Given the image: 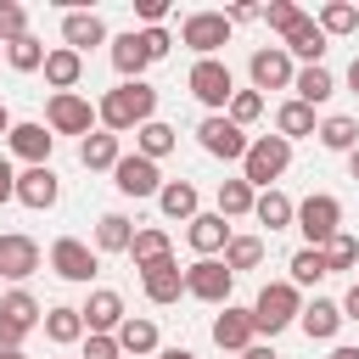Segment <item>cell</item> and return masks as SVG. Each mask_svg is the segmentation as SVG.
Masks as SVG:
<instances>
[{"label":"cell","mask_w":359,"mask_h":359,"mask_svg":"<svg viewBox=\"0 0 359 359\" xmlns=\"http://www.w3.org/2000/svg\"><path fill=\"white\" fill-rule=\"evenodd\" d=\"M95 112H101V123H107L112 135L140 129V123H151V112H157V90H151V84H140V79H129V84L107 90Z\"/></svg>","instance_id":"obj_1"},{"label":"cell","mask_w":359,"mask_h":359,"mask_svg":"<svg viewBox=\"0 0 359 359\" xmlns=\"http://www.w3.org/2000/svg\"><path fill=\"white\" fill-rule=\"evenodd\" d=\"M286 163H292V140H280V135H258V140L247 146V157H241V180L269 191V180H280Z\"/></svg>","instance_id":"obj_2"},{"label":"cell","mask_w":359,"mask_h":359,"mask_svg":"<svg viewBox=\"0 0 359 359\" xmlns=\"http://www.w3.org/2000/svg\"><path fill=\"white\" fill-rule=\"evenodd\" d=\"M297 314H303V303H297V286H292V280H269V286L258 292V303H252V325L269 331V337L286 331Z\"/></svg>","instance_id":"obj_3"},{"label":"cell","mask_w":359,"mask_h":359,"mask_svg":"<svg viewBox=\"0 0 359 359\" xmlns=\"http://www.w3.org/2000/svg\"><path fill=\"white\" fill-rule=\"evenodd\" d=\"M224 39H230V11H191V17L180 22V45H191L196 62H208Z\"/></svg>","instance_id":"obj_4"},{"label":"cell","mask_w":359,"mask_h":359,"mask_svg":"<svg viewBox=\"0 0 359 359\" xmlns=\"http://www.w3.org/2000/svg\"><path fill=\"white\" fill-rule=\"evenodd\" d=\"M297 230L309 236V247H325V241L342 230V202L325 196V191H314L309 202H297Z\"/></svg>","instance_id":"obj_5"},{"label":"cell","mask_w":359,"mask_h":359,"mask_svg":"<svg viewBox=\"0 0 359 359\" xmlns=\"http://www.w3.org/2000/svg\"><path fill=\"white\" fill-rule=\"evenodd\" d=\"M185 84H191V95H196L202 107H230V95H236V79H230V67H224L219 56H208V62H196Z\"/></svg>","instance_id":"obj_6"},{"label":"cell","mask_w":359,"mask_h":359,"mask_svg":"<svg viewBox=\"0 0 359 359\" xmlns=\"http://www.w3.org/2000/svg\"><path fill=\"white\" fill-rule=\"evenodd\" d=\"M230 269L219 264V258H196L191 269H185V292L191 297H202V303H230Z\"/></svg>","instance_id":"obj_7"},{"label":"cell","mask_w":359,"mask_h":359,"mask_svg":"<svg viewBox=\"0 0 359 359\" xmlns=\"http://www.w3.org/2000/svg\"><path fill=\"white\" fill-rule=\"evenodd\" d=\"M247 73H252V90H286V84L297 79V73H292V56H286V45H264V50H252Z\"/></svg>","instance_id":"obj_8"},{"label":"cell","mask_w":359,"mask_h":359,"mask_svg":"<svg viewBox=\"0 0 359 359\" xmlns=\"http://www.w3.org/2000/svg\"><path fill=\"white\" fill-rule=\"evenodd\" d=\"M45 118H50V129H56V135H90V123H95L101 112H95L84 95H73V90H67V95H50Z\"/></svg>","instance_id":"obj_9"},{"label":"cell","mask_w":359,"mask_h":359,"mask_svg":"<svg viewBox=\"0 0 359 359\" xmlns=\"http://www.w3.org/2000/svg\"><path fill=\"white\" fill-rule=\"evenodd\" d=\"M196 140H202V151H213V157H224V163H230V157H247V146H252V140H247L230 118H219V112L196 123Z\"/></svg>","instance_id":"obj_10"},{"label":"cell","mask_w":359,"mask_h":359,"mask_svg":"<svg viewBox=\"0 0 359 359\" xmlns=\"http://www.w3.org/2000/svg\"><path fill=\"white\" fill-rule=\"evenodd\" d=\"M112 185L123 191V196H157L163 191V174H157V163L151 157H118V168H112Z\"/></svg>","instance_id":"obj_11"},{"label":"cell","mask_w":359,"mask_h":359,"mask_svg":"<svg viewBox=\"0 0 359 359\" xmlns=\"http://www.w3.org/2000/svg\"><path fill=\"white\" fill-rule=\"evenodd\" d=\"M79 314H84V331H90V337H118V325L129 320V314H123V297L107 292V286L90 292V303H84Z\"/></svg>","instance_id":"obj_12"},{"label":"cell","mask_w":359,"mask_h":359,"mask_svg":"<svg viewBox=\"0 0 359 359\" xmlns=\"http://www.w3.org/2000/svg\"><path fill=\"white\" fill-rule=\"evenodd\" d=\"M252 337H258L252 309H230V303H224V314L213 320V342H219L224 353H247V348H252Z\"/></svg>","instance_id":"obj_13"},{"label":"cell","mask_w":359,"mask_h":359,"mask_svg":"<svg viewBox=\"0 0 359 359\" xmlns=\"http://www.w3.org/2000/svg\"><path fill=\"white\" fill-rule=\"evenodd\" d=\"M50 269H56L62 280H90V275H95V252H90L79 236H62V241L50 247Z\"/></svg>","instance_id":"obj_14"},{"label":"cell","mask_w":359,"mask_h":359,"mask_svg":"<svg viewBox=\"0 0 359 359\" xmlns=\"http://www.w3.org/2000/svg\"><path fill=\"white\" fill-rule=\"evenodd\" d=\"M39 269V241L34 236H0V275L6 280H28Z\"/></svg>","instance_id":"obj_15"},{"label":"cell","mask_w":359,"mask_h":359,"mask_svg":"<svg viewBox=\"0 0 359 359\" xmlns=\"http://www.w3.org/2000/svg\"><path fill=\"white\" fill-rule=\"evenodd\" d=\"M56 196H62V185H56L50 163H39V168H22V174H17V202H22V208H50Z\"/></svg>","instance_id":"obj_16"},{"label":"cell","mask_w":359,"mask_h":359,"mask_svg":"<svg viewBox=\"0 0 359 359\" xmlns=\"http://www.w3.org/2000/svg\"><path fill=\"white\" fill-rule=\"evenodd\" d=\"M140 286H146L151 303H180V292H185V269H180L174 258H163V264L140 269Z\"/></svg>","instance_id":"obj_17"},{"label":"cell","mask_w":359,"mask_h":359,"mask_svg":"<svg viewBox=\"0 0 359 359\" xmlns=\"http://www.w3.org/2000/svg\"><path fill=\"white\" fill-rule=\"evenodd\" d=\"M62 39H67V50H79V56H84L90 45H101V39H107V22H101L95 11H67V17H62Z\"/></svg>","instance_id":"obj_18"},{"label":"cell","mask_w":359,"mask_h":359,"mask_svg":"<svg viewBox=\"0 0 359 359\" xmlns=\"http://www.w3.org/2000/svg\"><path fill=\"white\" fill-rule=\"evenodd\" d=\"M79 79H84V56H79V50H67V45H62V50H50V56H45V84H50L56 95H67Z\"/></svg>","instance_id":"obj_19"},{"label":"cell","mask_w":359,"mask_h":359,"mask_svg":"<svg viewBox=\"0 0 359 359\" xmlns=\"http://www.w3.org/2000/svg\"><path fill=\"white\" fill-rule=\"evenodd\" d=\"M185 236H191V247H196L202 258H213L219 247H230V224H224V213H196Z\"/></svg>","instance_id":"obj_20"},{"label":"cell","mask_w":359,"mask_h":359,"mask_svg":"<svg viewBox=\"0 0 359 359\" xmlns=\"http://www.w3.org/2000/svg\"><path fill=\"white\" fill-rule=\"evenodd\" d=\"M286 56H303L309 67H320V56H325V28H320L314 17H303V22L286 34Z\"/></svg>","instance_id":"obj_21"},{"label":"cell","mask_w":359,"mask_h":359,"mask_svg":"<svg viewBox=\"0 0 359 359\" xmlns=\"http://www.w3.org/2000/svg\"><path fill=\"white\" fill-rule=\"evenodd\" d=\"M50 140H56V135H45V123H17V129H11V151H17L28 168H39V163L50 157Z\"/></svg>","instance_id":"obj_22"},{"label":"cell","mask_w":359,"mask_h":359,"mask_svg":"<svg viewBox=\"0 0 359 359\" xmlns=\"http://www.w3.org/2000/svg\"><path fill=\"white\" fill-rule=\"evenodd\" d=\"M297 325H303L314 342H325V337H337V325H342V303H331V297H314V303L297 314Z\"/></svg>","instance_id":"obj_23"},{"label":"cell","mask_w":359,"mask_h":359,"mask_svg":"<svg viewBox=\"0 0 359 359\" xmlns=\"http://www.w3.org/2000/svg\"><path fill=\"white\" fill-rule=\"evenodd\" d=\"M146 62H151V56H146V45H140V34H135V28L112 39V67L123 73V84H129V79H140V67H146Z\"/></svg>","instance_id":"obj_24"},{"label":"cell","mask_w":359,"mask_h":359,"mask_svg":"<svg viewBox=\"0 0 359 359\" xmlns=\"http://www.w3.org/2000/svg\"><path fill=\"white\" fill-rule=\"evenodd\" d=\"M157 208H163L168 219H185V224H191V219H196V185H191V180H168V185L157 191Z\"/></svg>","instance_id":"obj_25"},{"label":"cell","mask_w":359,"mask_h":359,"mask_svg":"<svg viewBox=\"0 0 359 359\" xmlns=\"http://www.w3.org/2000/svg\"><path fill=\"white\" fill-rule=\"evenodd\" d=\"M135 140H140V157H151V163H157V157H168V151H174L180 129H174V123H163V118H151V123H140V129H135Z\"/></svg>","instance_id":"obj_26"},{"label":"cell","mask_w":359,"mask_h":359,"mask_svg":"<svg viewBox=\"0 0 359 359\" xmlns=\"http://www.w3.org/2000/svg\"><path fill=\"white\" fill-rule=\"evenodd\" d=\"M95 247H101V252H129V247H135V224H129L123 213H101V224H95Z\"/></svg>","instance_id":"obj_27"},{"label":"cell","mask_w":359,"mask_h":359,"mask_svg":"<svg viewBox=\"0 0 359 359\" xmlns=\"http://www.w3.org/2000/svg\"><path fill=\"white\" fill-rule=\"evenodd\" d=\"M0 320H6V325H17V331L28 337V331L39 325V303H34V297L17 286V292H6V297H0Z\"/></svg>","instance_id":"obj_28"},{"label":"cell","mask_w":359,"mask_h":359,"mask_svg":"<svg viewBox=\"0 0 359 359\" xmlns=\"http://www.w3.org/2000/svg\"><path fill=\"white\" fill-rule=\"evenodd\" d=\"M292 90H297V101H303V107H320V101H331L337 79H331L325 67H303V73L292 79Z\"/></svg>","instance_id":"obj_29"},{"label":"cell","mask_w":359,"mask_h":359,"mask_svg":"<svg viewBox=\"0 0 359 359\" xmlns=\"http://www.w3.org/2000/svg\"><path fill=\"white\" fill-rule=\"evenodd\" d=\"M129 258H135V269H151V264L174 258V247H168V236H163V230H135V247H129Z\"/></svg>","instance_id":"obj_30"},{"label":"cell","mask_w":359,"mask_h":359,"mask_svg":"<svg viewBox=\"0 0 359 359\" xmlns=\"http://www.w3.org/2000/svg\"><path fill=\"white\" fill-rule=\"evenodd\" d=\"M45 337H50L56 348L79 342V337H84V314H79V309H67V303H62V309H50V314H45Z\"/></svg>","instance_id":"obj_31"},{"label":"cell","mask_w":359,"mask_h":359,"mask_svg":"<svg viewBox=\"0 0 359 359\" xmlns=\"http://www.w3.org/2000/svg\"><path fill=\"white\" fill-rule=\"evenodd\" d=\"M118 135H84V146H79V163L84 168H118Z\"/></svg>","instance_id":"obj_32"},{"label":"cell","mask_w":359,"mask_h":359,"mask_svg":"<svg viewBox=\"0 0 359 359\" xmlns=\"http://www.w3.org/2000/svg\"><path fill=\"white\" fill-rule=\"evenodd\" d=\"M275 129H280V140L314 135V107H303V101H286V107L275 112Z\"/></svg>","instance_id":"obj_33"},{"label":"cell","mask_w":359,"mask_h":359,"mask_svg":"<svg viewBox=\"0 0 359 359\" xmlns=\"http://www.w3.org/2000/svg\"><path fill=\"white\" fill-rule=\"evenodd\" d=\"M252 213H258V224H269V230H286V224L297 219V208H292L280 191H264V196L252 202Z\"/></svg>","instance_id":"obj_34"},{"label":"cell","mask_w":359,"mask_h":359,"mask_svg":"<svg viewBox=\"0 0 359 359\" xmlns=\"http://www.w3.org/2000/svg\"><path fill=\"white\" fill-rule=\"evenodd\" d=\"M264 264V241L258 236H230V247H224V269L236 275V269H258Z\"/></svg>","instance_id":"obj_35"},{"label":"cell","mask_w":359,"mask_h":359,"mask_svg":"<svg viewBox=\"0 0 359 359\" xmlns=\"http://www.w3.org/2000/svg\"><path fill=\"white\" fill-rule=\"evenodd\" d=\"M320 275H331L325 247H303V252H292V286H314Z\"/></svg>","instance_id":"obj_36"},{"label":"cell","mask_w":359,"mask_h":359,"mask_svg":"<svg viewBox=\"0 0 359 359\" xmlns=\"http://www.w3.org/2000/svg\"><path fill=\"white\" fill-rule=\"evenodd\" d=\"M118 348H123V353H151V348H157V325L129 314V320L118 325Z\"/></svg>","instance_id":"obj_37"},{"label":"cell","mask_w":359,"mask_h":359,"mask_svg":"<svg viewBox=\"0 0 359 359\" xmlns=\"http://www.w3.org/2000/svg\"><path fill=\"white\" fill-rule=\"evenodd\" d=\"M314 135H320V146H331V151H353V146H359V123H353V118H325Z\"/></svg>","instance_id":"obj_38"},{"label":"cell","mask_w":359,"mask_h":359,"mask_svg":"<svg viewBox=\"0 0 359 359\" xmlns=\"http://www.w3.org/2000/svg\"><path fill=\"white\" fill-rule=\"evenodd\" d=\"M252 202H258V196H252V185H247V180H224V185H219V213H224V219L252 213Z\"/></svg>","instance_id":"obj_39"},{"label":"cell","mask_w":359,"mask_h":359,"mask_svg":"<svg viewBox=\"0 0 359 359\" xmlns=\"http://www.w3.org/2000/svg\"><path fill=\"white\" fill-rule=\"evenodd\" d=\"M314 22H320V28H325V34H353V28H359V11H353V6H348V0H325V6H320V17H314Z\"/></svg>","instance_id":"obj_40"},{"label":"cell","mask_w":359,"mask_h":359,"mask_svg":"<svg viewBox=\"0 0 359 359\" xmlns=\"http://www.w3.org/2000/svg\"><path fill=\"white\" fill-rule=\"evenodd\" d=\"M45 56H50V50H45L34 34H28V39H17V45H6V62H11L17 73H34V67H45Z\"/></svg>","instance_id":"obj_41"},{"label":"cell","mask_w":359,"mask_h":359,"mask_svg":"<svg viewBox=\"0 0 359 359\" xmlns=\"http://www.w3.org/2000/svg\"><path fill=\"white\" fill-rule=\"evenodd\" d=\"M325 264H331V275H337V269H353V264H359V241L337 230V236L325 241Z\"/></svg>","instance_id":"obj_42"},{"label":"cell","mask_w":359,"mask_h":359,"mask_svg":"<svg viewBox=\"0 0 359 359\" xmlns=\"http://www.w3.org/2000/svg\"><path fill=\"white\" fill-rule=\"evenodd\" d=\"M17 39H28V11L0 0V45H17Z\"/></svg>","instance_id":"obj_43"},{"label":"cell","mask_w":359,"mask_h":359,"mask_svg":"<svg viewBox=\"0 0 359 359\" xmlns=\"http://www.w3.org/2000/svg\"><path fill=\"white\" fill-rule=\"evenodd\" d=\"M264 22H269L275 34H292V28L303 22V11H297L292 0H269V6H264Z\"/></svg>","instance_id":"obj_44"},{"label":"cell","mask_w":359,"mask_h":359,"mask_svg":"<svg viewBox=\"0 0 359 359\" xmlns=\"http://www.w3.org/2000/svg\"><path fill=\"white\" fill-rule=\"evenodd\" d=\"M258 112H264V95H258V90H236V95H230V123H236V129L252 123Z\"/></svg>","instance_id":"obj_45"},{"label":"cell","mask_w":359,"mask_h":359,"mask_svg":"<svg viewBox=\"0 0 359 359\" xmlns=\"http://www.w3.org/2000/svg\"><path fill=\"white\" fill-rule=\"evenodd\" d=\"M140 45H146V56H151V62L174 50V39H168V28H140Z\"/></svg>","instance_id":"obj_46"},{"label":"cell","mask_w":359,"mask_h":359,"mask_svg":"<svg viewBox=\"0 0 359 359\" xmlns=\"http://www.w3.org/2000/svg\"><path fill=\"white\" fill-rule=\"evenodd\" d=\"M118 353H123V348H118V337H90L79 359H118Z\"/></svg>","instance_id":"obj_47"},{"label":"cell","mask_w":359,"mask_h":359,"mask_svg":"<svg viewBox=\"0 0 359 359\" xmlns=\"http://www.w3.org/2000/svg\"><path fill=\"white\" fill-rule=\"evenodd\" d=\"M135 11H140V17L151 22V28H157V22L168 17V0H135Z\"/></svg>","instance_id":"obj_48"},{"label":"cell","mask_w":359,"mask_h":359,"mask_svg":"<svg viewBox=\"0 0 359 359\" xmlns=\"http://www.w3.org/2000/svg\"><path fill=\"white\" fill-rule=\"evenodd\" d=\"M17 196V174H11V163L0 157V202H11Z\"/></svg>","instance_id":"obj_49"},{"label":"cell","mask_w":359,"mask_h":359,"mask_svg":"<svg viewBox=\"0 0 359 359\" xmlns=\"http://www.w3.org/2000/svg\"><path fill=\"white\" fill-rule=\"evenodd\" d=\"M252 17H264V6H252V0H241V6H230V22H252Z\"/></svg>","instance_id":"obj_50"},{"label":"cell","mask_w":359,"mask_h":359,"mask_svg":"<svg viewBox=\"0 0 359 359\" xmlns=\"http://www.w3.org/2000/svg\"><path fill=\"white\" fill-rule=\"evenodd\" d=\"M342 320H359V280H353V292L342 297Z\"/></svg>","instance_id":"obj_51"},{"label":"cell","mask_w":359,"mask_h":359,"mask_svg":"<svg viewBox=\"0 0 359 359\" xmlns=\"http://www.w3.org/2000/svg\"><path fill=\"white\" fill-rule=\"evenodd\" d=\"M348 90H353V95H359V56H353V62H348Z\"/></svg>","instance_id":"obj_52"},{"label":"cell","mask_w":359,"mask_h":359,"mask_svg":"<svg viewBox=\"0 0 359 359\" xmlns=\"http://www.w3.org/2000/svg\"><path fill=\"white\" fill-rule=\"evenodd\" d=\"M247 359H275V348H258V342H252V348H247Z\"/></svg>","instance_id":"obj_53"},{"label":"cell","mask_w":359,"mask_h":359,"mask_svg":"<svg viewBox=\"0 0 359 359\" xmlns=\"http://www.w3.org/2000/svg\"><path fill=\"white\" fill-rule=\"evenodd\" d=\"M11 129H17V123H11V112H6V107H0V135H6V140H11Z\"/></svg>","instance_id":"obj_54"},{"label":"cell","mask_w":359,"mask_h":359,"mask_svg":"<svg viewBox=\"0 0 359 359\" xmlns=\"http://www.w3.org/2000/svg\"><path fill=\"white\" fill-rule=\"evenodd\" d=\"M348 174H353V180H359V146H353V151H348Z\"/></svg>","instance_id":"obj_55"},{"label":"cell","mask_w":359,"mask_h":359,"mask_svg":"<svg viewBox=\"0 0 359 359\" xmlns=\"http://www.w3.org/2000/svg\"><path fill=\"white\" fill-rule=\"evenodd\" d=\"M331 359H359V348H331Z\"/></svg>","instance_id":"obj_56"},{"label":"cell","mask_w":359,"mask_h":359,"mask_svg":"<svg viewBox=\"0 0 359 359\" xmlns=\"http://www.w3.org/2000/svg\"><path fill=\"white\" fill-rule=\"evenodd\" d=\"M163 359H196V353H191V348H168Z\"/></svg>","instance_id":"obj_57"},{"label":"cell","mask_w":359,"mask_h":359,"mask_svg":"<svg viewBox=\"0 0 359 359\" xmlns=\"http://www.w3.org/2000/svg\"><path fill=\"white\" fill-rule=\"evenodd\" d=\"M0 359H28V353L22 348H0Z\"/></svg>","instance_id":"obj_58"}]
</instances>
